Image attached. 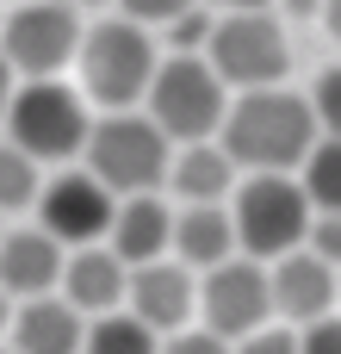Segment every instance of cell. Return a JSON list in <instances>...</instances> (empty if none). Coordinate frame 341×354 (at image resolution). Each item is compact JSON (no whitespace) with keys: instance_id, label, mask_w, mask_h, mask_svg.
Here are the masks:
<instances>
[{"instance_id":"30bf717a","label":"cell","mask_w":341,"mask_h":354,"mask_svg":"<svg viewBox=\"0 0 341 354\" xmlns=\"http://www.w3.org/2000/svg\"><path fill=\"white\" fill-rule=\"evenodd\" d=\"M112 212H118V193L99 180V174H56L43 193H37V224L62 243V249H87L112 230Z\"/></svg>"},{"instance_id":"d6986e66","label":"cell","mask_w":341,"mask_h":354,"mask_svg":"<svg viewBox=\"0 0 341 354\" xmlns=\"http://www.w3.org/2000/svg\"><path fill=\"white\" fill-rule=\"evenodd\" d=\"M81 354H162V342H155V330H149L143 317H130V311H106V317L87 324Z\"/></svg>"},{"instance_id":"603a6c76","label":"cell","mask_w":341,"mask_h":354,"mask_svg":"<svg viewBox=\"0 0 341 354\" xmlns=\"http://www.w3.org/2000/svg\"><path fill=\"white\" fill-rule=\"evenodd\" d=\"M304 249H311V255H323V261L341 274V212H317V218H311Z\"/></svg>"},{"instance_id":"484cf974","label":"cell","mask_w":341,"mask_h":354,"mask_svg":"<svg viewBox=\"0 0 341 354\" xmlns=\"http://www.w3.org/2000/svg\"><path fill=\"white\" fill-rule=\"evenodd\" d=\"M162 354H236V348H230L217 330H174Z\"/></svg>"},{"instance_id":"5bb4252c","label":"cell","mask_w":341,"mask_h":354,"mask_svg":"<svg viewBox=\"0 0 341 354\" xmlns=\"http://www.w3.org/2000/svg\"><path fill=\"white\" fill-rule=\"evenodd\" d=\"M106 249H112L124 268L162 261V255L174 249V212H168L155 193H130V199H118L112 230H106Z\"/></svg>"},{"instance_id":"83f0119b","label":"cell","mask_w":341,"mask_h":354,"mask_svg":"<svg viewBox=\"0 0 341 354\" xmlns=\"http://www.w3.org/2000/svg\"><path fill=\"white\" fill-rule=\"evenodd\" d=\"M236 354H298V336H292V330H267V324H261L255 336H242V342H236Z\"/></svg>"},{"instance_id":"52a82bcc","label":"cell","mask_w":341,"mask_h":354,"mask_svg":"<svg viewBox=\"0 0 341 354\" xmlns=\"http://www.w3.org/2000/svg\"><path fill=\"white\" fill-rule=\"evenodd\" d=\"M205 62L224 75V87L249 93V87H280L292 50H286V25L267 12V6H249V12H224L211 25V44H205Z\"/></svg>"},{"instance_id":"ac0fdd59","label":"cell","mask_w":341,"mask_h":354,"mask_svg":"<svg viewBox=\"0 0 341 354\" xmlns=\"http://www.w3.org/2000/svg\"><path fill=\"white\" fill-rule=\"evenodd\" d=\"M168 187L186 199V205H224L230 187H236V162L224 143H180V156L168 162Z\"/></svg>"},{"instance_id":"7402d4cb","label":"cell","mask_w":341,"mask_h":354,"mask_svg":"<svg viewBox=\"0 0 341 354\" xmlns=\"http://www.w3.org/2000/svg\"><path fill=\"white\" fill-rule=\"evenodd\" d=\"M311 112H317L323 137H341V68H323V81L311 87Z\"/></svg>"},{"instance_id":"9a60e30c","label":"cell","mask_w":341,"mask_h":354,"mask_svg":"<svg viewBox=\"0 0 341 354\" xmlns=\"http://www.w3.org/2000/svg\"><path fill=\"white\" fill-rule=\"evenodd\" d=\"M124 292H130V268H124L112 249L87 243V249H75V255L62 261V299H68L81 317H106V311H118Z\"/></svg>"},{"instance_id":"1f68e13d","label":"cell","mask_w":341,"mask_h":354,"mask_svg":"<svg viewBox=\"0 0 341 354\" xmlns=\"http://www.w3.org/2000/svg\"><path fill=\"white\" fill-rule=\"evenodd\" d=\"M0 330H6V292H0Z\"/></svg>"},{"instance_id":"8fae6325","label":"cell","mask_w":341,"mask_h":354,"mask_svg":"<svg viewBox=\"0 0 341 354\" xmlns=\"http://www.w3.org/2000/svg\"><path fill=\"white\" fill-rule=\"evenodd\" d=\"M124 305H130V317H143L155 336L186 330V317H193V305H199L193 268H186V261H168V255L130 268V292H124Z\"/></svg>"},{"instance_id":"ba28073f","label":"cell","mask_w":341,"mask_h":354,"mask_svg":"<svg viewBox=\"0 0 341 354\" xmlns=\"http://www.w3.org/2000/svg\"><path fill=\"white\" fill-rule=\"evenodd\" d=\"M81 37L87 31H81L68 0H25L19 12L0 19V56L12 62V75H31V81H43L62 62H75Z\"/></svg>"},{"instance_id":"9c48e42d","label":"cell","mask_w":341,"mask_h":354,"mask_svg":"<svg viewBox=\"0 0 341 354\" xmlns=\"http://www.w3.org/2000/svg\"><path fill=\"white\" fill-rule=\"evenodd\" d=\"M199 311H205V330H217L224 342L255 336V330L273 317L267 268H261L255 255H230L224 268H211V274H205V286H199Z\"/></svg>"},{"instance_id":"8992f818","label":"cell","mask_w":341,"mask_h":354,"mask_svg":"<svg viewBox=\"0 0 341 354\" xmlns=\"http://www.w3.org/2000/svg\"><path fill=\"white\" fill-rule=\"evenodd\" d=\"M87 100L75 87H62L56 75L25 81L6 106V137L31 156V162H68L87 149Z\"/></svg>"},{"instance_id":"3957f363","label":"cell","mask_w":341,"mask_h":354,"mask_svg":"<svg viewBox=\"0 0 341 354\" xmlns=\"http://www.w3.org/2000/svg\"><path fill=\"white\" fill-rule=\"evenodd\" d=\"M230 218H236L242 255L280 261V255L304 249L317 205H311L304 180H292V174H249V187H236V199H230Z\"/></svg>"},{"instance_id":"7c38bea8","label":"cell","mask_w":341,"mask_h":354,"mask_svg":"<svg viewBox=\"0 0 341 354\" xmlns=\"http://www.w3.org/2000/svg\"><path fill=\"white\" fill-rule=\"evenodd\" d=\"M267 286H273V311H280L286 324H317V317H329V305H335V268H329L323 255H311V249L280 255V261L267 268Z\"/></svg>"},{"instance_id":"d6a6232c","label":"cell","mask_w":341,"mask_h":354,"mask_svg":"<svg viewBox=\"0 0 341 354\" xmlns=\"http://www.w3.org/2000/svg\"><path fill=\"white\" fill-rule=\"evenodd\" d=\"M0 354H19V348H0Z\"/></svg>"},{"instance_id":"d4e9b609","label":"cell","mask_w":341,"mask_h":354,"mask_svg":"<svg viewBox=\"0 0 341 354\" xmlns=\"http://www.w3.org/2000/svg\"><path fill=\"white\" fill-rule=\"evenodd\" d=\"M211 25H217V19H205L199 6H193V12H180V19L168 25V31H174V56H193L199 44H211Z\"/></svg>"},{"instance_id":"4316f807","label":"cell","mask_w":341,"mask_h":354,"mask_svg":"<svg viewBox=\"0 0 341 354\" xmlns=\"http://www.w3.org/2000/svg\"><path fill=\"white\" fill-rule=\"evenodd\" d=\"M298 354H341V317H317V324H304Z\"/></svg>"},{"instance_id":"277c9868","label":"cell","mask_w":341,"mask_h":354,"mask_svg":"<svg viewBox=\"0 0 341 354\" xmlns=\"http://www.w3.org/2000/svg\"><path fill=\"white\" fill-rule=\"evenodd\" d=\"M87 174H99L118 199L130 193H155L168 180V162H174V143L155 118H137V112H112L87 131Z\"/></svg>"},{"instance_id":"ffe728a7","label":"cell","mask_w":341,"mask_h":354,"mask_svg":"<svg viewBox=\"0 0 341 354\" xmlns=\"http://www.w3.org/2000/svg\"><path fill=\"white\" fill-rule=\"evenodd\" d=\"M304 193L317 212H341V137H317L304 156Z\"/></svg>"},{"instance_id":"2e32d148","label":"cell","mask_w":341,"mask_h":354,"mask_svg":"<svg viewBox=\"0 0 341 354\" xmlns=\"http://www.w3.org/2000/svg\"><path fill=\"white\" fill-rule=\"evenodd\" d=\"M87 342V324L68 299H25L19 317H12V348L19 354H81Z\"/></svg>"},{"instance_id":"f546056e","label":"cell","mask_w":341,"mask_h":354,"mask_svg":"<svg viewBox=\"0 0 341 354\" xmlns=\"http://www.w3.org/2000/svg\"><path fill=\"white\" fill-rule=\"evenodd\" d=\"M323 25H329V37L341 44V0H323Z\"/></svg>"},{"instance_id":"44dd1931","label":"cell","mask_w":341,"mask_h":354,"mask_svg":"<svg viewBox=\"0 0 341 354\" xmlns=\"http://www.w3.org/2000/svg\"><path fill=\"white\" fill-rule=\"evenodd\" d=\"M43 180H37V162L6 137L0 143V212H19V205H37Z\"/></svg>"},{"instance_id":"4dcf8cb0","label":"cell","mask_w":341,"mask_h":354,"mask_svg":"<svg viewBox=\"0 0 341 354\" xmlns=\"http://www.w3.org/2000/svg\"><path fill=\"white\" fill-rule=\"evenodd\" d=\"M217 6H230V12H249V6H267V0H217Z\"/></svg>"},{"instance_id":"5b68a950","label":"cell","mask_w":341,"mask_h":354,"mask_svg":"<svg viewBox=\"0 0 341 354\" xmlns=\"http://www.w3.org/2000/svg\"><path fill=\"white\" fill-rule=\"evenodd\" d=\"M230 87L205 56H168L149 81V118L168 131V143H205L224 131Z\"/></svg>"},{"instance_id":"7a4b0ae2","label":"cell","mask_w":341,"mask_h":354,"mask_svg":"<svg viewBox=\"0 0 341 354\" xmlns=\"http://www.w3.org/2000/svg\"><path fill=\"white\" fill-rule=\"evenodd\" d=\"M81 93L87 100H99L106 112H130L143 93H149V81H155V44H149V31L137 25V19H106V25H93L87 37H81Z\"/></svg>"},{"instance_id":"f1b7e54d","label":"cell","mask_w":341,"mask_h":354,"mask_svg":"<svg viewBox=\"0 0 341 354\" xmlns=\"http://www.w3.org/2000/svg\"><path fill=\"white\" fill-rule=\"evenodd\" d=\"M12 93H19V87H12V62L0 56V118H6V106H12Z\"/></svg>"},{"instance_id":"e0dca14e","label":"cell","mask_w":341,"mask_h":354,"mask_svg":"<svg viewBox=\"0 0 341 354\" xmlns=\"http://www.w3.org/2000/svg\"><path fill=\"white\" fill-rule=\"evenodd\" d=\"M230 255H242L230 205H186V212L174 218V261L211 274V268H224Z\"/></svg>"},{"instance_id":"4fadbf2b","label":"cell","mask_w":341,"mask_h":354,"mask_svg":"<svg viewBox=\"0 0 341 354\" xmlns=\"http://www.w3.org/2000/svg\"><path fill=\"white\" fill-rule=\"evenodd\" d=\"M62 243L37 224V230H6L0 236V292L6 299H43L50 286H62Z\"/></svg>"},{"instance_id":"6da1fadb","label":"cell","mask_w":341,"mask_h":354,"mask_svg":"<svg viewBox=\"0 0 341 354\" xmlns=\"http://www.w3.org/2000/svg\"><path fill=\"white\" fill-rule=\"evenodd\" d=\"M317 137H323V124H317L311 100L292 93V87H249L242 100H230L224 131H217V143L230 149V162L255 168V174L304 168V156L317 149Z\"/></svg>"},{"instance_id":"cb8c5ba5","label":"cell","mask_w":341,"mask_h":354,"mask_svg":"<svg viewBox=\"0 0 341 354\" xmlns=\"http://www.w3.org/2000/svg\"><path fill=\"white\" fill-rule=\"evenodd\" d=\"M124 6V19H137V25H174L180 12H193L199 0H118Z\"/></svg>"}]
</instances>
